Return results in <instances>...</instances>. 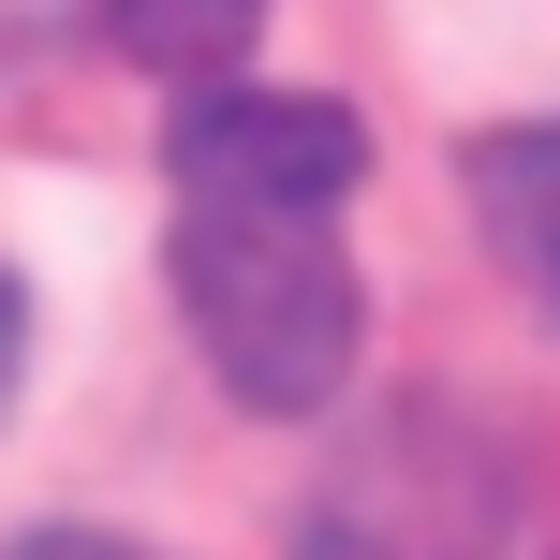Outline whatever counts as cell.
<instances>
[{
	"instance_id": "6da1fadb",
	"label": "cell",
	"mask_w": 560,
	"mask_h": 560,
	"mask_svg": "<svg viewBox=\"0 0 560 560\" xmlns=\"http://www.w3.org/2000/svg\"><path fill=\"white\" fill-rule=\"evenodd\" d=\"M325 222L339 207H207V192H177V310H192L236 413H325L354 339H369L354 252Z\"/></svg>"
},
{
	"instance_id": "7a4b0ae2",
	"label": "cell",
	"mask_w": 560,
	"mask_h": 560,
	"mask_svg": "<svg viewBox=\"0 0 560 560\" xmlns=\"http://www.w3.org/2000/svg\"><path fill=\"white\" fill-rule=\"evenodd\" d=\"M163 177L207 207H339L369 177V133L325 89H177Z\"/></svg>"
},
{
	"instance_id": "3957f363",
	"label": "cell",
	"mask_w": 560,
	"mask_h": 560,
	"mask_svg": "<svg viewBox=\"0 0 560 560\" xmlns=\"http://www.w3.org/2000/svg\"><path fill=\"white\" fill-rule=\"evenodd\" d=\"M104 30H118V59H148L163 89H222L236 59H252L266 0H104Z\"/></svg>"
},
{
	"instance_id": "277c9868",
	"label": "cell",
	"mask_w": 560,
	"mask_h": 560,
	"mask_svg": "<svg viewBox=\"0 0 560 560\" xmlns=\"http://www.w3.org/2000/svg\"><path fill=\"white\" fill-rule=\"evenodd\" d=\"M487 207L516 222V252H532L560 280V133H516V148H487Z\"/></svg>"
},
{
	"instance_id": "5b68a950",
	"label": "cell",
	"mask_w": 560,
	"mask_h": 560,
	"mask_svg": "<svg viewBox=\"0 0 560 560\" xmlns=\"http://www.w3.org/2000/svg\"><path fill=\"white\" fill-rule=\"evenodd\" d=\"M15 369H30V295H15V266H0V413H15Z\"/></svg>"
},
{
	"instance_id": "8992f818",
	"label": "cell",
	"mask_w": 560,
	"mask_h": 560,
	"mask_svg": "<svg viewBox=\"0 0 560 560\" xmlns=\"http://www.w3.org/2000/svg\"><path fill=\"white\" fill-rule=\"evenodd\" d=\"M30 560H148V546H118V532H45Z\"/></svg>"
}]
</instances>
